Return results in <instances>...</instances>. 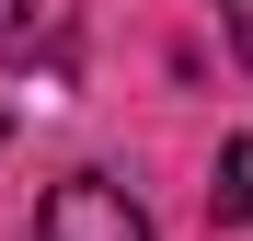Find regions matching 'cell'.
<instances>
[{
  "mask_svg": "<svg viewBox=\"0 0 253 241\" xmlns=\"http://www.w3.org/2000/svg\"><path fill=\"white\" fill-rule=\"evenodd\" d=\"M35 230H46V241H150V218L126 207V184H104V172H69Z\"/></svg>",
  "mask_w": 253,
  "mask_h": 241,
  "instance_id": "cell-1",
  "label": "cell"
},
{
  "mask_svg": "<svg viewBox=\"0 0 253 241\" xmlns=\"http://www.w3.org/2000/svg\"><path fill=\"white\" fill-rule=\"evenodd\" d=\"M207 207H219L230 230H253V138H230V149H219V184H207Z\"/></svg>",
  "mask_w": 253,
  "mask_h": 241,
  "instance_id": "cell-2",
  "label": "cell"
},
{
  "mask_svg": "<svg viewBox=\"0 0 253 241\" xmlns=\"http://www.w3.org/2000/svg\"><path fill=\"white\" fill-rule=\"evenodd\" d=\"M219 23H230V46H242V69H253V0H219Z\"/></svg>",
  "mask_w": 253,
  "mask_h": 241,
  "instance_id": "cell-3",
  "label": "cell"
},
{
  "mask_svg": "<svg viewBox=\"0 0 253 241\" xmlns=\"http://www.w3.org/2000/svg\"><path fill=\"white\" fill-rule=\"evenodd\" d=\"M0 34H23V0H0Z\"/></svg>",
  "mask_w": 253,
  "mask_h": 241,
  "instance_id": "cell-4",
  "label": "cell"
},
{
  "mask_svg": "<svg viewBox=\"0 0 253 241\" xmlns=\"http://www.w3.org/2000/svg\"><path fill=\"white\" fill-rule=\"evenodd\" d=\"M0 138H12V115H0Z\"/></svg>",
  "mask_w": 253,
  "mask_h": 241,
  "instance_id": "cell-5",
  "label": "cell"
}]
</instances>
